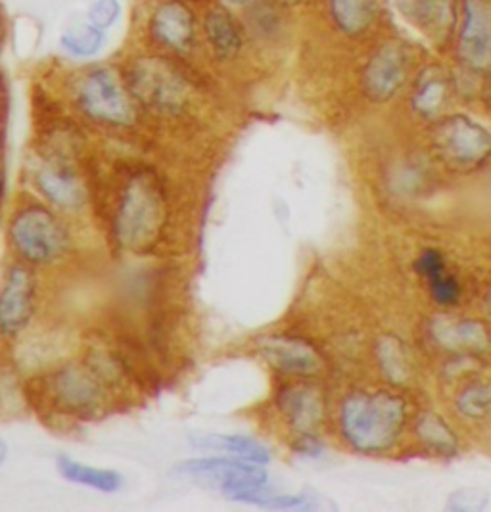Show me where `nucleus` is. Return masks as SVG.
<instances>
[{
	"instance_id": "nucleus-1",
	"label": "nucleus",
	"mask_w": 491,
	"mask_h": 512,
	"mask_svg": "<svg viewBox=\"0 0 491 512\" xmlns=\"http://www.w3.org/2000/svg\"><path fill=\"white\" fill-rule=\"evenodd\" d=\"M407 422L405 401L390 392H351L340 411V428L353 449L382 453L398 443Z\"/></svg>"
},
{
	"instance_id": "nucleus-2",
	"label": "nucleus",
	"mask_w": 491,
	"mask_h": 512,
	"mask_svg": "<svg viewBox=\"0 0 491 512\" xmlns=\"http://www.w3.org/2000/svg\"><path fill=\"white\" fill-rule=\"evenodd\" d=\"M167 219V202L160 181L146 171L135 173L123 188L116 213L114 236L117 244L141 254L158 244Z\"/></svg>"
},
{
	"instance_id": "nucleus-3",
	"label": "nucleus",
	"mask_w": 491,
	"mask_h": 512,
	"mask_svg": "<svg viewBox=\"0 0 491 512\" xmlns=\"http://www.w3.org/2000/svg\"><path fill=\"white\" fill-rule=\"evenodd\" d=\"M10 242L29 265H52L70 252V234L52 211L29 204L12 217Z\"/></svg>"
},
{
	"instance_id": "nucleus-4",
	"label": "nucleus",
	"mask_w": 491,
	"mask_h": 512,
	"mask_svg": "<svg viewBox=\"0 0 491 512\" xmlns=\"http://www.w3.org/2000/svg\"><path fill=\"white\" fill-rule=\"evenodd\" d=\"M116 382L104 367L70 365L54 374L48 384L52 405L75 419H93L108 403V386Z\"/></svg>"
},
{
	"instance_id": "nucleus-5",
	"label": "nucleus",
	"mask_w": 491,
	"mask_h": 512,
	"mask_svg": "<svg viewBox=\"0 0 491 512\" xmlns=\"http://www.w3.org/2000/svg\"><path fill=\"white\" fill-rule=\"evenodd\" d=\"M175 472L194 480L196 484L221 491L227 499L236 503H248L254 493L269 488L265 466L233 457L190 459L175 466Z\"/></svg>"
},
{
	"instance_id": "nucleus-6",
	"label": "nucleus",
	"mask_w": 491,
	"mask_h": 512,
	"mask_svg": "<svg viewBox=\"0 0 491 512\" xmlns=\"http://www.w3.org/2000/svg\"><path fill=\"white\" fill-rule=\"evenodd\" d=\"M129 87L144 108L158 114H179L188 102L185 77L162 58H144L129 71Z\"/></svg>"
},
{
	"instance_id": "nucleus-7",
	"label": "nucleus",
	"mask_w": 491,
	"mask_h": 512,
	"mask_svg": "<svg viewBox=\"0 0 491 512\" xmlns=\"http://www.w3.org/2000/svg\"><path fill=\"white\" fill-rule=\"evenodd\" d=\"M434 146L449 167L470 171L490 158L491 133L470 117H447L434 131Z\"/></svg>"
},
{
	"instance_id": "nucleus-8",
	"label": "nucleus",
	"mask_w": 491,
	"mask_h": 512,
	"mask_svg": "<svg viewBox=\"0 0 491 512\" xmlns=\"http://www.w3.org/2000/svg\"><path fill=\"white\" fill-rule=\"evenodd\" d=\"M79 108L96 123L108 127H129L135 123V110L112 70H94L83 79L77 94Z\"/></svg>"
},
{
	"instance_id": "nucleus-9",
	"label": "nucleus",
	"mask_w": 491,
	"mask_h": 512,
	"mask_svg": "<svg viewBox=\"0 0 491 512\" xmlns=\"http://www.w3.org/2000/svg\"><path fill=\"white\" fill-rule=\"evenodd\" d=\"M37 280L27 265H14L0 286V334L14 338L35 315Z\"/></svg>"
},
{
	"instance_id": "nucleus-10",
	"label": "nucleus",
	"mask_w": 491,
	"mask_h": 512,
	"mask_svg": "<svg viewBox=\"0 0 491 512\" xmlns=\"http://www.w3.org/2000/svg\"><path fill=\"white\" fill-rule=\"evenodd\" d=\"M459 58L478 73L491 71V0H465Z\"/></svg>"
},
{
	"instance_id": "nucleus-11",
	"label": "nucleus",
	"mask_w": 491,
	"mask_h": 512,
	"mask_svg": "<svg viewBox=\"0 0 491 512\" xmlns=\"http://www.w3.org/2000/svg\"><path fill=\"white\" fill-rule=\"evenodd\" d=\"M409 68L411 58L403 45L388 43L378 48L363 73L365 94L375 102L390 100L407 81Z\"/></svg>"
},
{
	"instance_id": "nucleus-12",
	"label": "nucleus",
	"mask_w": 491,
	"mask_h": 512,
	"mask_svg": "<svg viewBox=\"0 0 491 512\" xmlns=\"http://www.w3.org/2000/svg\"><path fill=\"white\" fill-rule=\"evenodd\" d=\"M261 357L282 374L317 376L325 369L321 353L309 342L292 336H271L259 342Z\"/></svg>"
},
{
	"instance_id": "nucleus-13",
	"label": "nucleus",
	"mask_w": 491,
	"mask_h": 512,
	"mask_svg": "<svg viewBox=\"0 0 491 512\" xmlns=\"http://www.w3.org/2000/svg\"><path fill=\"white\" fill-rule=\"evenodd\" d=\"M35 185L50 204L62 210H81L87 202L85 185L70 165L60 160H45L33 173Z\"/></svg>"
},
{
	"instance_id": "nucleus-14",
	"label": "nucleus",
	"mask_w": 491,
	"mask_h": 512,
	"mask_svg": "<svg viewBox=\"0 0 491 512\" xmlns=\"http://www.w3.org/2000/svg\"><path fill=\"white\" fill-rule=\"evenodd\" d=\"M277 405L284 419L298 434H315L325 419V396L315 386H284L277 397Z\"/></svg>"
},
{
	"instance_id": "nucleus-15",
	"label": "nucleus",
	"mask_w": 491,
	"mask_h": 512,
	"mask_svg": "<svg viewBox=\"0 0 491 512\" xmlns=\"http://www.w3.org/2000/svg\"><path fill=\"white\" fill-rule=\"evenodd\" d=\"M430 334L438 346L457 355H480L491 348L488 326L474 319H436Z\"/></svg>"
},
{
	"instance_id": "nucleus-16",
	"label": "nucleus",
	"mask_w": 491,
	"mask_h": 512,
	"mask_svg": "<svg viewBox=\"0 0 491 512\" xmlns=\"http://www.w3.org/2000/svg\"><path fill=\"white\" fill-rule=\"evenodd\" d=\"M390 4L432 41H444L455 22L453 0H390Z\"/></svg>"
},
{
	"instance_id": "nucleus-17",
	"label": "nucleus",
	"mask_w": 491,
	"mask_h": 512,
	"mask_svg": "<svg viewBox=\"0 0 491 512\" xmlns=\"http://www.w3.org/2000/svg\"><path fill=\"white\" fill-rule=\"evenodd\" d=\"M152 31L164 47L187 52L194 43L192 12L181 2L162 4L152 18Z\"/></svg>"
},
{
	"instance_id": "nucleus-18",
	"label": "nucleus",
	"mask_w": 491,
	"mask_h": 512,
	"mask_svg": "<svg viewBox=\"0 0 491 512\" xmlns=\"http://www.w3.org/2000/svg\"><path fill=\"white\" fill-rule=\"evenodd\" d=\"M192 443L200 449H213L219 453H225L227 457L248 461L254 465L267 466L271 463V451L265 443L259 442L254 436L246 434H211L204 438H194Z\"/></svg>"
},
{
	"instance_id": "nucleus-19",
	"label": "nucleus",
	"mask_w": 491,
	"mask_h": 512,
	"mask_svg": "<svg viewBox=\"0 0 491 512\" xmlns=\"http://www.w3.org/2000/svg\"><path fill=\"white\" fill-rule=\"evenodd\" d=\"M417 271L428 282L430 294L440 305H455L461 300V286L457 279L447 271L444 256L436 250H426L419 261Z\"/></svg>"
},
{
	"instance_id": "nucleus-20",
	"label": "nucleus",
	"mask_w": 491,
	"mask_h": 512,
	"mask_svg": "<svg viewBox=\"0 0 491 512\" xmlns=\"http://www.w3.org/2000/svg\"><path fill=\"white\" fill-rule=\"evenodd\" d=\"M58 470L71 484L96 489V491H102V493H117L125 484L123 476L116 470L85 465V463L75 461L71 457H60L58 459Z\"/></svg>"
},
{
	"instance_id": "nucleus-21",
	"label": "nucleus",
	"mask_w": 491,
	"mask_h": 512,
	"mask_svg": "<svg viewBox=\"0 0 491 512\" xmlns=\"http://www.w3.org/2000/svg\"><path fill=\"white\" fill-rule=\"evenodd\" d=\"M378 0H330L332 20L346 35H361L375 24Z\"/></svg>"
},
{
	"instance_id": "nucleus-22",
	"label": "nucleus",
	"mask_w": 491,
	"mask_h": 512,
	"mask_svg": "<svg viewBox=\"0 0 491 512\" xmlns=\"http://www.w3.org/2000/svg\"><path fill=\"white\" fill-rule=\"evenodd\" d=\"M206 31H208V39H210L213 52L221 58V60H231L234 58L240 48H242V35L240 29L234 22L233 16L223 10V8H215L206 16Z\"/></svg>"
},
{
	"instance_id": "nucleus-23",
	"label": "nucleus",
	"mask_w": 491,
	"mask_h": 512,
	"mask_svg": "<svg viewBox=\"0 0 491 512\" xmlns=\"http://www.w3.org/2000/svg\"><path fill=\"white\" fill-rule=\"evenodd\" d=\"M447 94H449V85L444 73L438 68H430L424 71L417 81L413 102H411L413 110L419 116L434 117L444 110Z\"/></svg>"
},
{
	"instance_id": "nucleus-24",
	"label": "nucleus",
	"mask_w": 491,
	"mask_h": 512,
	"mask_svg": "<svg viewBox=\"0 0 491 512\" xmlns=\"http://www.w3.org/2000/svg\"><path fill=\"white\" fill-rule=\"evenodd\" d=\"M417 436L422 445L442 457H451L459 451V440L455 432L442 417L434 413H424L417 420Z\"/></svg>"
},
{
	"instance_id": "nucleus-25",
	"label": "nucleus",
	"mask_w": 491,
	"mask_h": 512,
	"mask_svg": "<svg viewBox=\"0 0 491 512\" xmlns=\"http://www.w3.org/2000/svg\"><path fill=\"white\" fill-rule=\"evenodd\" d=\"M378 363L382 374L394 382L403 384L411 376V355L398 338H382L378 342Z\"/></svg>"
},
{
	"instance_id": "nucleus-26",
	"label": "nucleus",
	"mask_w": 491,
	"mask_h": 512,
	"mask_svg": "<svg viewBox=\"0 0 491 512\" xmlns=\"http://www.w3.org/2000/svg\"><path fill=\"white\" fill-rule=\"evenodd\" d=\"M457 411L467 419H486L491 415V384L474 382L457 396Z\"/></svg>"
},
{
	"instance_id": "nucleus-27",
	"label": "nucleus",
	"mask_w": 491,
	"mask_h": 512,
	"mask_svg": "<svg viewBox=\"0 0 491 512\" xmlns=\"http://www.w3.org/2000/svg\"><path fill=\"white\" fill-rule=\"evenodd\" d=\"M102 45H104V33L93 24L75 27L62 35V47L79 58L93 56Z\"/></svg>"
},
{
	"instance_id": "nucleus-28",
	"label": "nucleus",
	"mask_w": 491,
	"mask_h": 512,
	"mask_svg": "<svg viewBox=\"0 0 491 512\" xmlns=\"http://www.w3.org/2000/svg\"><path fill=\"white\" fill-rule=\"evenodd\" d=\"M119 14H121L119 0H96L89 10V22L104 31L116 24Z\"/></svg>"
},
{
	"instance_id": "nucleus-29",
	"label": "nucleus",
	"mask_w": 491,
	"mask_h": 512,
	"mask_svg": "<svg viewBox=\"0 0 491 512\" xmlns=\"http://www.w3.org/2000/svg\"><path fill=\"white\" fill-rule=\"evenodd\" d=\"M313 507L315 503L307 495H284L275 491L263 505V509H275V511H309Z\"/></svg>"
},
{
	"instance_id": "nucleus-30",
	"label": "nucleus",
	"mask_w": 491,
	"mask_h": 512,
	"mask_svg": "<svg viewBox=\"0 0 491 512\" xmlns=\"http://www.w3.org/2000/svg\"><path fill=\"white\" fill-rule=\"evenodd\" d=\"M486 503L488 499L480 495L476 489H463L451 497L449 507L455 511H480L486 507Z\"/></svg>"
},
{
	"instance_id": "nucleus-31",
	"label": "nucleus",
	"mask_w": 491,
	"mask_h": 512,
	"mask_svg": "<svg viewBox=\"0 0 491 512\" xmlns=\"http://www.w3.org/2000/svg\"><path fill=\"white\" fill-rule=\"evenodd\" d=\"M6 459H8V445L4 440H0V466L4 465Z\"/></svg>"
},
{
	"instance_id": "nucleus-32",
	"label": "nucleus",
	"mask_w": 491,
	"mask_h": 512,
	"mask_svg": "<svg viewBox=\"0 0 491 512\" xmlns=\"http://www.w3.org/2000/svg\"><path fill=\"white\" fill-rule=\"evenodd\" d=\"M229 2H233V4H244V2H248V0H229Z\"/></svg>"
},
{
	"instance_id": "nucleus-33",
	"label": "nucleus",
	"mask_w": 491,
	"mask_h": 512,
	"mask_svg": "<svg viewBox=\"0 0 491 512\" xmlns=\"http://www.w3.org/2000/svg\"><path fill=\"white\" fill-rule=\"evenodd\" d=\"M282 2H286V4H298L300 0H282Z\"/></svg>"
},
{
	"instance_id": "nucleus-34",
	"label": "nucleus",
	"mask_w": 491,
	"mask_h": 512,
	"mask_svg": "<svg viewBox=\"0 0 491 512\" xmlns=\"http://www.w3.org/2000/svg\"><path fill=\"white\" fill-rule=\"evenodd\" d=\"M490 300H491V292H490Z\"/></svg>"
}]
</instances>
